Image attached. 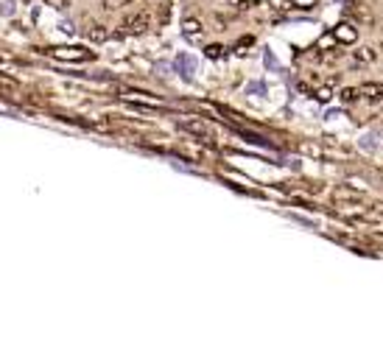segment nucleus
<instances>
[{
    "mask_svg": "<svg viewBox=\"0 0 383 352\" xmlns=\"http://www.w3.org/2000/svg\"><path fill=\"white\" fill-rule=\"evenodd\" d=\"M151 26V14L148 11H137L134 17H129V20H123V34H143L146 28Z\"/></svg>",
    "mask_w": 383,
    "mask_h": 352,
    "instance_id": "nucleus-1",
    "label": "nucleus"
},
{
    "mask_svg": "<svg viewBox=\"0 0 383 352\" xmlns=\"http://www.w3.org/2000/svg\"><path fill=\"white\" fill-rule=\"evenodd\" d=\"M176 126H179V132H188V134H193V137H210V129H207V123L205 121H199V118H182V121H176Z\"/></svg>",
    "mask_w": 383,
    "mask_h": 352,
    "instance_id": "nucleus-2",
    "label": "nucleus"
},
{
    "mask_svg": "<svg viewBox=\"0 0 383 352\" xmlns=\"http://www.w3.org/2000/svg\"><path fill=\"white\" fill-rule=\"evenodd\" d=\"M53 56L56 59H73V62H87V59H93V53L81 51V48H53Z\"/></svg>",
    "mask_w": 383,
    "mask_h": 352,
    "instance_id": "nucleus-3",
    "label": "nucleus"
},
{
    "mask_svg": "<svg viewBox=\"0 0 383 352\" xmlns=\"http://www.w3.org/2000/svg\"><path fill=\"white\" fill-rule=\"evenodd\" d=\"M333 37H336L339 42H344V45H352V42L358 39V28L350 26V22H341L336 31H333Z\"/></svg>",
    "mask_w": 383,
    "mask_h": 352,
    "instance_id": "nucleus-4",
    "label": "nucleus"
},
{
    "mask_svg": "<svg viewBox=\"0 0 383 352\" xmlns=\"http://www.w3.org/2000/svg\"><path fill=\"white\" fill-rule=\"evenodd\" d=\"M361 92L369 101H383V81H367V84H361Z\"/></svg>",
    "mask_w": 383,
    "mask_h": 352,
    "instance_id": "nucleus-5",
    "label": "nucleus"
},
{
    "mask_svg": "<svg viewBox=\"0 0 383 352\" xmlns=\"http://www.w3.org/2000/svg\"><path fill=\"white\" fill-rule=\"evenodd\" d=\"M87 39H93V42H106V39H109V31H106L104 26H89L87 28Z\"/></svg>",
    "mask_w": 383,
    "mask_h": 352,
    "instance_id": "nucleus-6",
    "label": "nucleus"
},
{
    "mask_svg": "<svg viewBox=\"0 0 383 352\" xmlns=\"http://www.w3.org/2000/svg\"><path fill=\"white\" fill-rule=\"evenodd\" d=\"M182 31L188 34V37H196V34H201V22L199 20H185L182 22Z\"/></svg>",
    "mask_w": 383,
    "mask_h": 352,
    "instance_id": "nucleus-7",
    "label": "nucleus"
},
{
    "mask_svg": "<svg viewBox=\"0 0 383 352\" xmlns=\"http://www.w3.org/2000/svg\"><path fill=\"white\" fill-rule=\"evenodd\" d=\"M361 87H358V89H344V92H341V101H344V104H352V101H358V98H361Z\"/></svg>",
    "mask_w": 383,
    "mask_h": 352,
    "instance_id": "nucleus-8",
    "label": "nucleus"
},
{
    "mask_svg": "<svg viewBox=\"0 0 383 352\" xmlns=\"http://www.w3.org/2000/svg\"><path fill=\"white\" fill-rule=\"evenodd\" d=\"M333 196H336L339 201H361V196H358V193H350V190H336Z\"/></svg>",
    "mask_w": 383,
    "mask_h": 352,
    "instance_id": "nucleus-9",
    "label": "nucleus"
},
{
    "mask_svg": "<svg viewBox=\"0 0 383 352\" xmlns=\"http://www.w3.org/2000/svg\"><path fill=\"white\" fill-rule=\"evenodd\" d=\"M355 59H358V62H372L375 51H372V48H361V51H355Z\"/></svg>",
    "mask_w": 383,
    "mask_h": 352,
    "instance_id": "nucleus-10",
    "label": "nucleus"
},
{
    "mask_svg": "<svg viewBox=\"0 0 383 352\" xmlns=\"http://www.w3.org/2000/svg\"><path fill=\"white\" fill-rule=\"evenodd\" d=\"M224 48H221V45H210V48H207V56H210V59H221V56H224Z\"/></svg>",
    "mask_w": 383,
    "mask_h": 352,
    "instance_id": "nucleus-11",
    "label": "nucleus"
},
{
    "mask_svg": "<svg viewBox=\"0 0 383 352\" xmlns=\"http://www.w3.org/2000/svg\"><path fill=\"white\" fill-rule=\"evenodd\" d=\"M316 101H319V104H327V101H330V89L322 87L319 92H316Z\"/></svg>",
    "mask_w": 383,
    "mask_h": 352,
    "instance_id": "nucleus-12",
    "label": "nucleus"
},
{
    "mask_svg": "<svg viewBox=\"0 0 383 352\" xmlns=\"http://www.w3.org/2000/svg\"><path fill=\"white\" fill-rule=\"evenodd\" d=\"M299 3H316V0H299Z\"/></svg>",
    "mask_w": 383,
    "mask_h": 352,
    "instance_id": "nucleus-13",
    "label": "nucleus"
}]
</instances>
